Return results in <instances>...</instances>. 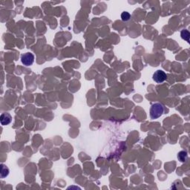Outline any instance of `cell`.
<instances>
[{"instance_id": "6da1fadb", "label": "cell", "mask_w": 190, "mask_h": 190, "mask_svg": "<svg viewBox=\"0 0 190 190\" xmlns=\"http://www.w3.org/2000/svg\"><path fill=\"white\" fill-rule=\"evenodd\" d=\"M164 112V106L161 103H155L150 108V117L151 119H157L162 116Z\"/></svg>"}, {"instance_id": "7a4b0ae2", "label": "cell", "mask_w": 190, "mask_h": 190, "mask_svg": "<svg viewBox=\"0 0 190 190\" xmlns=\"http://www.w3.org/2000/svg\"><path fill=\"white\" fill-rule=\"evenodd\" d=\"M21 61L25 66H31L34 62V55L32 53H25L22 56Z\"/></svg>"}, {"instance_id": "3957f363", "label": "cell", "mask_w": 190, "mask_h": 190, "mask_svg": "<svg viewBox=\"0 0 190 190\" xmlns=\"http://www.w3.org/2000/svg\"><path fill=\"white\" fill-rule=\"evenodd\" d=\"M167 75L162 70H158L153 74V79L157 83H162L167 79Z\"/></svg>"}, {"instance_id": "277c9868", "label": "cell", "mask_w": 190, "mask_h": 190, "mask_svg": "<svg viewBox=\"0 0 190 190\" xmlns=\"http://www.w3.org/2000/svg\"><path fill=\"white\" fill-rule=\"evenodd\" d=\"M0 120L2 126H6L11 123L12 117L9 113H3L0 117Z\"/></svg>"}, {"instance_id": "5b68a950", "label": "cell", "mask_w": 190, "mask_h": 190, "mask_svg": "<svg viewBox=\"0 0 190 190\" xmlns=\"http://www.w3.org/2000/svg\"><path fill=\"white\" fill-rule=\"evenodd\" d=\"M9 174V169L4 164L1 165V178H5V177H7Z\"/></svg>"}, {"instance_id": "8992f818", "label": "cell", "mask_w": 190, "mask_h": 190, "mask_svg": "<svg viewBox=\"0 0 190 190\" xmlns=\"http://www.w3.org/2000/svg\"><path fill=\"white\" fill-rule=\"evenodd\" d=\"M178 158L180 162L186 161L187 158V152L186 151H180L178 154Z\"/></svg>"}, {"instance_id": "52a82bcc", "label": "cell", "mask_w": 190, "mask_h": 190, "mask_svg": "<svg viewBox=\"0 0 190 190\" xmlns=\"http://www.w3.org/2000/svg\"><path fill=\"white\" fill-rule=\"evenodd\" d=\"M180 36H181V38L184 40L187 41V42H189V37H190V34L189 32V30H181L180 32Z\"/></svg>"}, {"instance_id": "ba28073f", "label": "cell", "mask_w": 190, "mask_h": 190, "mask_svg": "<svg viewBox=\"0 0 190 190\" xmlns=\"http://www.w3.org/2000/svg\"><path fill=\"white\" fill-rule=\"evenodd\" d=\"M130 17H131V15H130V14L129 13V12H123L121 14V18H122V20L123 21H128L129 19H130Z\"/></svg>"}]
</instances>
